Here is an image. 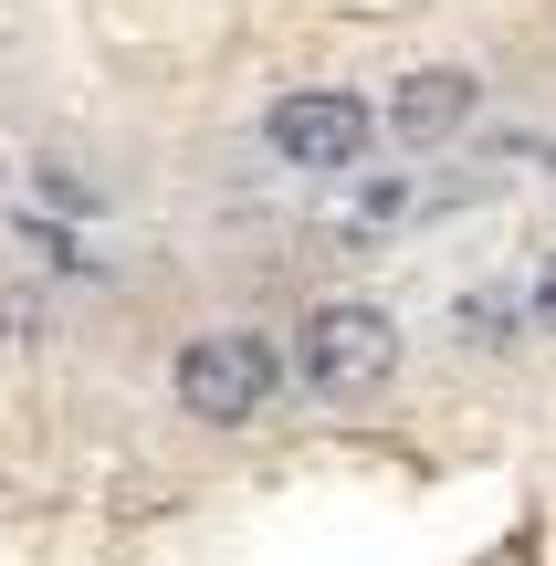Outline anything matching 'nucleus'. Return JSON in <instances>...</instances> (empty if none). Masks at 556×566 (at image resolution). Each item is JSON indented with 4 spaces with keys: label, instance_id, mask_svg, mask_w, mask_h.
<instances>
[{
    "label": "nucleus",
    "instance_id": "f257e3e1",
    "mask_svg": "<svg viewBox=\"0 0 556 566\" xmlns=\"http://www.w3.org/2000/svg\"><path fill=\"white\" fill-rule=\"evenodd\" d=\"M168 388H179L189 420L242 430V420H263V409H273V388H284V357H273L263 336H242V325H210V336H189V346H179Z\"/></svg>",
    "mask_w": 556,
    "mask_h": 566
},
{
    "label": "nucleus",
    "instance_id": "f03ea898",
    "mask_svg": "<svg viewBox=\"0 0 556 566\" xmlns=\"http://www.w3.org/2000/svg\"><path fill=\"white\" fill-rule=\"evenodd\" d=\"M389 367H399L389 304H315L305 336H294V378L315 399H368V388H389Z\"/></svg>",
    "mask_w": 556,
    "mask_h": 566
},
{
    "label": "nucleus",
    "instance_id": "7ed1b4c3",
    "mask_svg": "<svg viewBox=\"0 0 556 566\" xmlns=\"http://www.w3.org/2000/svg\"><path fill=\"white\" fill-rule=\"evenodd\" d=\"M263 137H273V158H284V168H315V179H336V168L368 158L378 116H368L357 95H336V84H305V95H273Z\"/></svg>",
    "mask_w": 556,
    "mask_h": 566
},
{
    "label": "nucleus",
    "instance_id": "20e7f679",
    "mask_svg": "<svg viewBox=\"0 0 556 566\" xmlns=\"http://www.w3.org/2000/svg\"><path fill=\"white\" fill-rule=\"evenodd\" d=\"M473 95H483V84L462 74V63H420V74L389 84V126H399L410 147H441L452 126H473Z\"/></svg>",
    "mask_w": 556,
    "mask_h": 566
},
{
    "label": "nucleus",
    "instance_id": "39448f33",
    "mask_svg": "<svg viewBox=\"0 0 556 566\" xmlns=\"http://www.w3.org/2000/svg\"><path fill=\"white\" fill-rule=\"evenodd\" d=\"M536 315H546V336H556V263L536 273Z\"/></svg>",
    "mask_w": 556,
    "mask_h": 566
}]
</instances>
